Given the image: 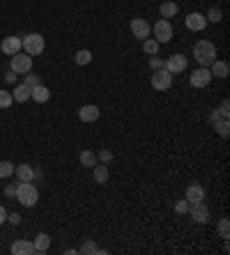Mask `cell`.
Here are the masks:
<instances>
[{
  "mask_svg": "<svg viewBox=\"0 0 230 255\" xmlns=\"http://www.w3.org/2000/svg\"><path fill=\"white\" fill-rule=\"evenodd\" d=\"M159 46H161V44H159L154 37H147V39H143V51L147 55H157L159 53Z\"/></svg>",
  "mask_w": 230,
  "mask_h": 255,
  "instance_id": "484cf974",
  "label": "cell"
},
{
  "mask_svg": "<svg viewBox=\"0 0 230 255\" xmlns=\"http://www.w3.org/2000/svg\"><path fill=\"white\" fill-rule=\"evenodd\" d=\"M212 127L217 129V134L221 136V138H228V136H230V122H228V117H219V120L214 122Z\"/></svg>",
  "mask_w": 230,
  "mask_h": 255,
  "instance_id": "603a6c76",
  "label": "cell"
},
{
  "mask_svg": "<svg viewBox=\"0 0 230 255\" xmlns=\"http://www.w3.org/2000/svg\"><path fill=\"white\" fill-rule=\"evenodd\" d=\"M193 58H196L198 67H210L212 62L217 60V46L210 39H200L193 46Z\"/></svg>",
  "mask_w": 230,
  "mask_h": 255,
  "instance_id": "6da1fadb",
  "label": "cell"
},
{
  "mask_svg": "<svg viewBox=\"0 0 230 255\" xmlns=\"http://www.w3.org/2000/svg\"><path fill=\"white\" fill-rule=\"evenodd\" d=\"M219 117H224V115L219 113V110H214V113H212V115H210V122H212V124H214V122H217V120H219Z\"/></svg>",
  "mask_w": 230,
  "mask_h": 255,
  "instance_id": "f35d334b",
  "label": "cell"
},
{
  "mask_svg": "<svg viewBox=\"0 0 230 255\" xmlns=\"http://www.w3.org/2000/svg\"><path fill=\"white\" fill-rule=\"evenodd\" d=\"M79 161H81V166H86V168H94V166L99 163V161H97V154H94V152H90V149L81 152Z\"/></svg>",
  "mask_w": 230,
  "mask_h": 255,
  "instance_id": "cb8c5ba5",
  "label": "cell"
},
{
  "mask_svg": "<svg viewBox=\"0 0 230 255\" xmlns=\"http://www.w3.org/2000/svg\"><path fill=\"white\" fill-rule=\"evenodd\" d=\"M205 19H207V23H221L224 21V12L219 7H212L210 12L205 14Z\"/></svg>",
  "mask_w": 230,
  "mask_h": 255,
  "instance_id": "83f0119b",
  "label": "cell"
},
{
  "mask_svg": "<svg viewBox=\"0 0 230 255\" xmlns=\"http://www.w3.org/2000/svg\"><path fill=\"white\" fill-rule=\"evenodd\" d=\"M5 78H7V83H14V78H16V74H14L12 69H9V74H7V76H5Z\"/></svg>",
  "mask_w": 230,
  "mask_h": 255,
  "instance_id": "60d3db41",
  "label": "cell"
},
{
  "mask_svg": "<svg viewBox=\"0 0 230 255\" xmlns=\"http://www.w3.org/2000/svg\"><path fill=\"white\" fill-rule=\"evenodd\" d=\"M16 200L23 205V207H35L37 200H40V191L35 186L33 182H19L16 184Z\"/></svg>",
  "mask_w": 230,
  "mask_h": 255,
  "instance_id": "7a4b0ae2",
  "label": "cell"
},
{
  "mask_svg": "<svg viewBox=\"0 0 230 255\" xmlns=\"http://www.w3.org/2000/svg\"><path fill=\"white\" fill-rule=\"evenodd\" d=\"M150 69H152V72H157V69H164V60H161L159 55H150Z\"/></svg>",
  "mask_w": 230,
  "mask_h": 255,
  "instance_id": "d6a6232c",
  "label": "cell"
},
{
  "mask_svg": "<svg viewBox=\"0 0 230 255\" xmlns=\"http://www.w3.org/2000/svg\"><path fill=\"white\" fill-rule=\"evenodd\" d=\"M12 104H14L12 92H7V90H0V108H9Z\"/></svg>",
  "mask_w": 230,
  "mask_h": 255,
  "instance_id": "f546056e",
  "label": "cell"
},
{
  "mask_svg": "<svg viewBox=\"0 0 230 255\" xmlns=\"http://www.w3.org/2000/svg\"><path fill=\"white\" fill-rule=\"evenodd\" d=\"M212 78L214 76L210 74V67H198L193 74H191V78H189V83H191V87H198V90H203V87H207L212 83Z\"/></svg>",
  "mask_w": 230,
  "mask_h": 255,
  "instance_id": "52a82bcc",
  "label": "cell"
},
{
  "mask_svg": "<svg viewBox=\"0 0 230 255\" xmlns=\"http://www.w3.org/2000/svg\"><path fill=\"white\" fill-rule=\"evenodd\" d=\"M94 173H92V177H94V182H97V184H106V182L111 180V170H108V166H106V163H97V166H94Z\"/></svg>",
  "mask_w": 230,
  "mask_h": 255,
  "instance_id": "44dd1931",
  "label": "cell"
},
{
  "mask_svg": "<svg viewBox=\"0 0 230 255\" xmlns=\"http://www.w3.org/2000/svg\"><path fill=\"white\" fill-rule=\"evenodd\" d=\"M219 237H221V239H228V219H221V221H219Z\"/></svg>",
  "mask_w": 230,
  "mask_h": 255,
  "instance_id": "836d02e7",
  "label": "cell"
},
{
  "mask_svg": "<svg viewBox=\"0 0 230 255\" xmlns=\"http://www.w3.org/2000/svg\"><path fill=\"white\" fill-rule=\"evenodd\" d=\"M30 94H33V87L26 85V83H21V85L14 87V92H12V99L14 101H19V104H23V101L30 99Z\"/></svg>",
  "mask_w": 230,
  "mask_h": 255,
  "instance_id": "ffe728a7",
  "label": "cell"
},
{
  "mask_svg": "<svg viewBox=\"0 0 230 255\" xmlns=\"http://www.w3.org/2000/svg\"><path fill=\"white\" fill-rule=\"evenodd\" d=\"M219 113L224 115V117H228V115H230V101H228V99L221 101V106H219Z\"/></svg>",
  "mask_w": 230,
  "mask_h": 255,
  "instance_id": "d590c367",
  "label": "cell"
},
{
  "mask_svg": "<svg viewBox=\"0 0 230 255\" xmlns=\"http://www.w3.org/2000/svg\"><path fill=\"white\" fill-rule=\"evenodd\" d=\"M7 221L12 223V225H19V223H21V214H16V212H12V214H7Z\"/></svg>",
  "mask_w": 230,
  "mask_h": 255,
  "instance_id": "8d00e7d4",
  "label": "cell"
},
{
  "mask_svg": "<svg viewBox=\"0 0 230 255\" xmlns=\"http://www.w3.org/2000/svg\"><path fill=\"white\" fill-rule=\"evenodd\" d=\"M9 69H12L14 74H28V72H33V55L28 53H16L12 55V65H9Z\"/></svg>",
  "mask_w": 230,
  "mask_h": 255,
  "instance_id": "8992f818",
  "label": "cell"
},
{
  "mask_svg": "<svg viewBox=\"0 0 230 255\" xmlns=\"http://www.w3.org/2000/svg\"><path fill=\"white\" fill-rule=\"evenodd\" d=\"M152 37L159 41V44H168L173 37V26L168 19H159L154 26H152Z\"/></svg>",
  "mask_w": 230,
  "mask_h": 255,
  "instance_id": "277c9868",
  "label": "cell"
},
{
  "mask_svg": "<svg viewBox=\"0 0 230 255\" xmlns=\"http://www.w3.org/2000/svg\"><path fill=\"white\" fill-rule=\"evenodd\" d=\"M189 216H191V221L193 223H207L210 221V209H207V205H205V200L203 202H193L189 207Z\"/></svg>",
  "mask_w": 230,
  "mask_h": 255,
  "instance_id": "ba28073f",
  "label": "cell"
},
{
  "mask_svg": "<svg viewBox=\"0 0 230 255\" xmlns=\"http://www.w3.org/2000/svg\"><path fill=\"white\" fill-rule=\"evenodd\" d=\"M129 28H132V35L136 37V39H147L152 33V26L147 23L145 19H132V23H129Z\"/></svg>",
  "mask_w": 230,
  "mask_h": 255,
  "instance_id": "9c48e42d",
  "label": "cell"
},
{
  "mask_svg": "<svg viewBox=\"0 0 230 255\" xmlns=\"http://www.w3.org/2000/svg\"><path fill=\"white\" fill-rule=\"evenodd\" d=\"M30 99L37 101V104H46V101L51 99V90L40 83V85H35V87H33V94H30Z\"/></svg>",
  "mask_w": 230,
  "mask_h": 255,
  "instance_id": "ac0fdd59",
  "label": "cell"
},
{
  "mask_svg": "<svg viewBox=\"0 0 230 255\" xmlns=\"http://www.w3.org/2000/svg\"><path fill=\"white\" fill-rule=\"evenodd\" d=\"M164 69L166 72H171V74H180V72H184V69H186V55L173 53L171 58L164 62Z\"/></svg>",
  "mask_w": 230,
  "mask_h": 255,
  "instance_id": "30bf717a",
  "label": "cell"
},
{
  "mask_svg": "<svg viewBox=\"0 0 230 255\" xmlns=\"http://www.w3.org/2000/svg\"><path fill=\"white\" fill-rule=\"evenodd\" d=\"M14 175H16L19 182H33L35 177H37V170H35L30 163H19V166L14 168Z\"/></svg>",
  "mask_w": 230,
  "mask_h": 255,
  "instance_id": "4fadbf2b",
  "label": "cell"
},
{
  "mask_svg": "<svg viewBox=\"0 0 230 255\" xmlns=\"http://www.w3.org/2000/svg\"><path fill=\"white\" fill-rule=\"evenodd\" d=\"M44 37H42L40 33H30L26 35L23 39H21V51L28 55H40L42 51H44Z\"/></svg>",
  "mask_w": 230,
  "mask_h": 255,
  "instance_id": "3957f363",
  "label": "cell"
},
{
  "mask_svg": "<svg viewBox=\"0 0 230 255\" xmlns=\"http://www.w3.org/2000/svg\"><path fill=\"white\" fill-rule=\"evenodd\" d=\"M14 193H16V186H7L5 188V195H9V198H12Z\"/></svg>",
  "mask_w": 230,
  "mask_h": 255,
  "instance_id": "ab89813d",
  "label": "cell"
},
{
  "mask_svg": "<svg viewBox=\"0 0 230 255\" xmlns=\"http://www.w3.org/2000/svg\"><path fill=\"white\" fill-rule=\"evenodd\" d=\"M150 83L157 92H166V90H171V85H173V74L166 72V69H157V72H152Z\"/></svg>",
  "mask_w": 230,
  "mask_h": 255,
  "instance_id": "5b68a950",
  "label": "cell"
},
{
  "mask_svg": "<svg viewBox=\"0 0 230 255\" xmlns=\"http://www.w3.org/2000/svg\"><path fill=\"white\" fill-rule=\"evenodd\" d=\"M74 60H76V65H81V67H86V65H90V62H92V53L88 51V48H81V51H76V55H74Z\"/></svg>",
  "mask_w": 230,
  "mask_h": 255,
  "instance_id": "4316f807",
  "label": "cell"
},
{
  "mask_svg": "<svg viewBox=\"0 0 230 255\" xmlns=\"http://www.w3.org/2000/svg\"><path fill=\"white\" fill-rule=\"evenodd\" d=\"M99 115H101V110H99L94 104H86V106L79 108V117L81 122H97Z\"/></svg>",
  "mask_w": 230,
  "mask_h": 255,
  "instance_id": "5bb4252c",
  "label": "cell"
},
{
  "mask_svg": "<svg viewBox=\"0 0 230 255\" xmlns=\"http://www.w3.org/2000/svg\"><path fill=\"white\" fill-rule=\"evenodd\" d=\"M12 253L14 255H33L35 246H33V242H28V239H16V242L12 244Z\"/></svg>",
  "mask_w": 230,
  "mask_h": 255,
  "instance_id": "e0dca14e",
  "label": "cell"
},
{
  "mask_svg": "<svg viewBox=\"0 0 230 255\" xmlns=\"http://www.w3.org/2000/svg\"><path fill=\"white\" fill-rule=\"evenodd\" d=\"M0 51H2V53L5 55H9V58H12V55H16L21 51V37H5V39H2V44H0Z\"/></svg>",
  "mask_w": 230,
  "mask_h": 255,
  "instance_id": "7c38bea8",
  "label": "cell"
},
{
  "mask_svg": "<svg viewBox=\"0 0 230 255\" xmlns=\"http://www.w3.org/2000/svg\"><path fill=\"white\" fill-rule=\"evenodd\" d=\"M79 253H81V255H90V253L104 255V253H106V251L97 249V244H94V239H86V242H83V246H81V249H79Z\"/></svg>",
  "mask_w": 230,
  "mask_h": 255,
  "instance_id": "d4e9b609",
  "label": "cell"
},
{
  "mask_svg": "<svg viewBox=\"0 0 230 255\" xmlns=\"http://www.w3.org/2000/svg\"><path fill=\"white\" fill-rule=\"evenodd\" d=\"M40 76L37 74H30V72H28L26 74V85H30V87H35V85H40Z\"/></svg>",
  "mask_w": 230,
  "mask_h": 255,
  "instance_id": "e575fe53",
  "label": "cell"
},
{
  "mask_svg": "<svg viewBox=\"0 0 230 255\" xmlns=\"http://www.w3.org/2000/svg\"><path fill=\"white\" fill-rule=\"evenodd\" d=\"M14 166L12 161H0V180H7V177H12L14 175Z\"/></svg>",
  "mask_w": 230,
  "mask_h": 255,
  "instance_id": "f1b7e54d",
  "label": "cell"
},
{
  "mask_svg": "<svg viewBox=\"0 0 230 255\" xmlns=\"http://www.w3.org/2000/svg\"><path fill=\"white\" fill-rule=\"evenodd\" d=\"M178 12H180V7H178V2H173V0H164V2L159 5V14H161V19H173Z\"/></svg>",
  "mask_w": 230,
  "mask_h": 255,
  "instance_id": "7402d4cb",
  "label": "cell"
},
{
  "mask_svg": "<svg viewBox=\"0 0 230 255\" xmlns=\"http://www.w3.org/2000/svg\"><path fill=\"white\" fill-rule=\"evenodd\" d=\"M189 207H191V202L186 200V198L175 202V212H178V214H189Z\"/></svg>",
  "mask_w": 230,
  "mask_h": 255,
  "instance_id": "4dcf8cb0",
  "label": "cell"
},
{
  "mask_svg": "<svg viewBox=\"0 0 230 255\" xmlns=\"http://www.w3.org/2000/svg\"><path fill=\"white\" fill-rule=\"evenodd\" d=\"M5 221H7V209L2 207V205H0V225H2Z\"/></svg>",
  "mask_w": 230,
  "mask_h": 255,
  "instance_id": "74e56055",
  "label": "cell"
},
{
  "mask_svg": "<svg viewBox=\"0 0 230 255\" xmlns=\"http://www.w3.org/2000/svg\"><path fill=\"white\" fill-rule=\"evenodd\" d=\"M97 161H101V163L108 166V163L113 161V152H111V149H101V152L97 154Z\"/></svg>",
  "mask_w": 230,
  "mask_h": 255,
  "instance_id": "1f68e13d",
  "label": "cell"
},
{
  "mask_svg": "<svg viewBox=\"0 0 230 255\" xmlns=\"http://www.w3.org/2000/svg\"><path fill=\"white\" fill-rule=\"evenodd\" d=\"M184 198L193 205V202H203L205 200V188L200 186V184H189L186 186V193H184Z\"/></svg>",
  "mask_w": 230,
  "mask_h": 255,
  "instance_id": "9a60e30c",
  "label": "cell"
},
{
  "mask_svg": "<svg viewBox=\"0 0 230 255\" xmlns=\"http://www.w3.org/2000/svg\"><path fill=\"white\" fill-rule=\"evenodd\" d=\"M184 23H186V28L189 30H193V33H200V30H205L207 28V19H205L203 12H191L186 19H184Z\"/></svg>",
  "mask_w": 230,
  "mask_h": 255,
  "instance_id": "8fae6325",
  "label": "cell"
},
{
  "mask_svg": "<svg viewBox=\"0 0 230 255\" xmlns=\"http://www.w3.org/2000/svg\"><path fill=\"white\" fill-rule=\"evenodd\" d=\"M33 246H35V253L42 255L48 251V246H51V237L46 235V232H40V235L33 239Z\"/></svg>",
  "mask_w": 230,
  "mask_h": 255,
  "instance_id": "d6986e66",
  "label": "cell"
},
{
  "mask_svg": "<svg viewBox=\"0 0 230 255\" xmlns=\"http://www.w3.org/2000/svg\"><path fill=\"white\" fill-rule=\"evenodd\" d=\"M210 74L224 81V78H228V74H230V65L226 60H214L210 65Z\"/></svg>",
  "mask_w": 230,
  "mask_h": 255,
  "instance_id": "2e32d148",
  "label": "cell"
}]
</instances>
